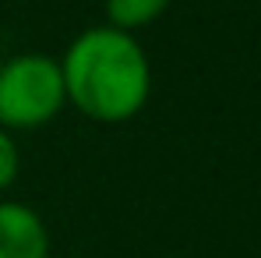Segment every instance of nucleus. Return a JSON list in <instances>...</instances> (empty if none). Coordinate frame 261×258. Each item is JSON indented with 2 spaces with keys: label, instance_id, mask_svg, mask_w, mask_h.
Returning a JSON list of instances; mask_svg holds the SVG:
<instances>
[{
  "label": "nucleus",
  "instance_id": "nucleus-3",
  "mask_svg": "<svg viewBox=\"0 0 261 258\" xmlns=\"http://www.w3.org/2000/svg\"><path fill=\"white\" fill-rule=\"evenodd\" d=\"M0 258H49V230L32 205L0 198Z\"/></svg>",
  "mask_w": 261,
  "mask_h": 258
},
{
  "label": "nucleus",
  "instance_id": "nucleus-2",
  "mask_svg": "<svg viewBox=\"0 0 261 258\" xmlns=\"http://www.w3.org/2000/svg\"><path fill=\"white\" fill-rule=\"evenodd\" d=\"M67 106V88L60 60L29 50L14 53L0 64V128L4 131H36L60 117Z\"/></svg>",
  "mask_w": 261,
  "mask_h": 258
},
{
  "label": "nucleus",
  "instance_id": "nucleus-5",
  "mask_svg": "<svg viewBox=\"0 0 261 258\" xmlns=\"http://www.w3.org/2000/svg\"><path fill=\"white\" fill-rule=\"evenodd\" d=\"M18 170H21V152H18V142H14V134H11V131L0 128V195L14 187Z\"/></svg>",
  "mask_w": 261,
  "mask_h": 258
},
{
  "label": "nucleus",
  "instance_id": "nucleus-1",
  "mask_svg": "<svg viewBox=\"0 0 261 258\" xmlns=\"http://www.w3.org/2000/svg\"><path fill=\"white\" fill-rule=\"evenodd\" d=\"M67 106L99 124H124L138 117L152 96V64L138 36L113 25L78 32L60 57Z\"/></svg>",
  "mask_w": 261,
  "mask_h": 258
},
{
  "label": "nucleus",
  "instance_id": "nucleus-4",
  "mask_svg": "<svg viewBox=\"0 0 261 258\" xmlns=\"http://www.w3.org/2000/svg\"><path fill=\"white\" fill-rule=\"evenodd\" d=\"M170 0H102V11H106V25L120 29L138 36L141 29L155 25L163 14H166Z\"/></svg>",
  "mask_w": 261,
  "mask_h": 258
}]
</instances>
